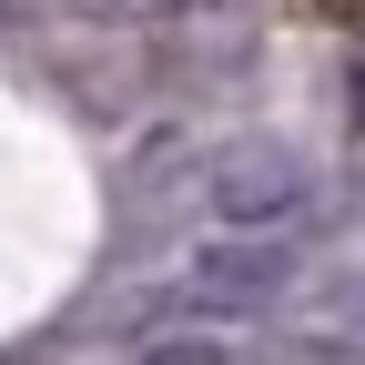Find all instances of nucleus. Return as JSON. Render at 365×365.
<instances>
[{
  "mask_svg": "<svg viewBox=\"0 0 365 365\" xmlns=\"http://www.w3.org/2000/svg\"><path fill=\"white\" fill-rule=\"evenodd\" d=\"M314 193H325L314 163H304L294 143H274V132H244V143H223V153L203 163V203H213L223 234H244V244H274L284 223H304Z\"/></svg>",
  "mask_w": 365,
  "mask_h": 365,
  "instance_id": "f257e3e1",
  "label": "nucleus"
},
{
  "mask_svg": "<svg viewBox=\"0 0 365 365\" xmlns=\"http://www.w3.org/2000/svg\"><path fill=\"white\" fill-rule=\"evenodd\" d=\"M304 284V254H284V244H244V234H223V244H203L193 264H182V284L163 294V314H254V304H274V294H294Z\"/></svg>",
  "mask_w": 365,
  "mask_h": 365,
  "instance_id": "f03ea898",
  "label": "nucleus"
},
{
  "mask_svg": "<svg viewBox=\"0 0 365 365\" xmlns=\"http://www.w3.org/2000/svg\"><path fill=\"white\" fill-rule=\"evenodd\" d=\"M143 365H274V355H254V345H234V335H163Z\"/></svg>",
  "mask_w": 365,
  "mask_h": 365,
  "instance_id": "7ed1b4c3",
  "label": "nucleus"
},
{
  "mask_svg": "<svg viewBox=\"0 0 365 365\" xmlns=\"http://www.w3.org/2000/svg\"><path fill=\"white\" fill-rule=\"evenodd\" d=\"M314 314H325L335 335H355V345H365V264H345V274H325V284H314Z\"/></svg>",
  "mask_w": 365,
  "mask_h": 365,
  "instance_id": "20e7f679",
  "label": "nucleus"
},
{
  "mask_svg": "<svg viewBox=\"0 0 365 365\" xmlns=\"http://www.w3.org/2000/svg\"><path fill=\"white\" fill-rule=\"evenodd\" d=\"M284 365H365V345H345V335H294Z\"/></svg>",
  "mask_w": 365,
  "mask_h": 365,
  "instance_id": "39448f33",
  "label": "nucleus"
}]
</instances>
